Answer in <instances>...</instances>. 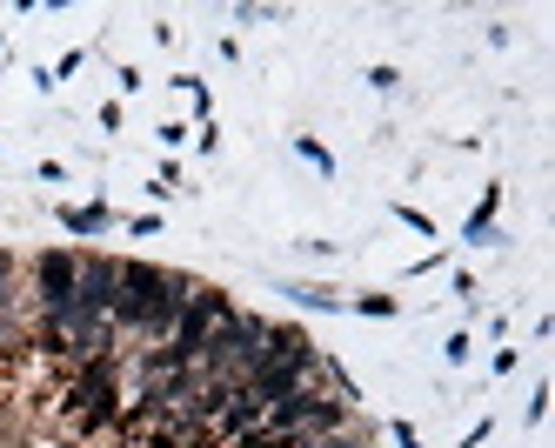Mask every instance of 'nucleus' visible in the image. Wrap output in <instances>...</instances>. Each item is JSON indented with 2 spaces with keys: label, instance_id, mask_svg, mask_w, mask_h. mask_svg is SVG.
Segmentation results:
<instances>
[{
  "label": "nucleus",
  "instance_id": "nucleus-1",
  "mask_svg": "<svg viewBox=\"0 0 555 448\" xmlns=\"http://www.w3.org/2000/svg\"><path fill=\"white\" fill-rule=\"evenodd\" d=\"M261 342H268V321L234 308L228 321H215V329H208L202 361H194V369H202V382H248L255 361H261Z\"/></svg>",
  "mask_w": 555,
  "mask_h": 448
},
{
  "label": "nucleus",
  "instance_id": "nucleus-2",
  "mask_svg": "<svg viewBox=\"0 0 555 448\" xmlns=\"http://www.w3.org/2000/svg\"><path fill=\"white\" fill-rule=\"evenodd\" d=\"M74 281H81V248H41L34 255V308L41 321L67 335V315H74Z\"/></svg>",
  "mask_w": 555,
  "mask_h": 448
},
{
  "label": "nucleus",
  "instance_id": "nucleus-3",
  "mask_svg": "<svg viewBox=\"0 0 555 448\" xmlns=\"http://www.w3.org/2000/svg\"><path fill=\"white\" fill-rule=\"evenodd\" d=\"M168 274L175 268H154V261H121V289H114V335H141L154 302L168 295Z\"/></svg>",
  "mask_w": 555,
  "mask_h": 448
},
{
  "label": "nucleus",
  "instance_id": "nucleus-4",
  "mask_svg": "<svg viewBox=\"0 0 555 448\" xmlns=\"http://www.w3.org/2000/svg\"><path fill=\"white\" fill-rule=\"evenodd\" d=\"M61 228H67L74 241H101V234L114 228V208H101V201H88V208H74V201H67V208H61Z\"/></svg>",
  "mask_w": 555,
  "mask_h": 448
},
{
  "label": "nucleus",
  "instance_id": "nucleus-5",
  "mask_svg": "<svg viewBox=\"0 0 555 448\" xmlns=\"http://www.w3.org/2000/svg\"><path fill=\"white\" fill-rule=\"evenodd\" d=\"M14 308H21V261L0 248V342H14Z\"/></svg>",
  "mask_w": 555,
  "mask_h": 448
},
{
  "label": "nucleus",
  "instance_id": "nucleus-6",
  "mask_svg": "<svg viewBox=\"0 0 555 448\" xmlns=\"http://www.w3.org/2000/svg\"><path fill=\"white\" fill-rule=\"evenodd\" d=\"M495 208H502V188H482L475 215L462 221V241H495Z\"/></svg>",
  "mask_w": 555,
  "mask_h": 448
},
{
  "label": "nucleus",
  "instance_id": "nucleus-7",
  "mask_svg": "<svg viewBox=\"0 0 555 448\" xmlns=\"http://www.w3.org/2000/svg\"><path fill=\"white\" fill-rule=\"evenodd\" d=\"M282 295H288V302H301V308H328V315H341V308H348V295H335V289H314V281H288Z\"/></svg>",
  "mask_w": 555,
  "mask_h": 448
},
{
  "label": "nucleus",
  "instance_id": "nucleus-8",
  "mask_svg": "<svg viewBox=\"0 0 555 448\" xmlns=\"http://www.w3.org/2000/svg\"><path fill=\"white\" fill-rule=\"evenodd\" d=\"M295 154L308 161V168H314V175H335V154H328L322 141H314V135H295Z\"/></svg>",
  "mask_w": 555,
  "mask_h": 448
},
{
  "label": "nucleus",
  "instance_id": "nucleus-9",
  "mask_svg": "<svg viewBox=\"0 0 555 448\" xmlns=\"http://www.w3.org/2000/svg\"><path fill=\"white\" fill-rule=\"evenodd\" d=\"M314 448H375V441H369L362 422H354V428H335V435H314Z\"/></svg>",
  "mask_w": 555,
  "mask_h": 448
},
{
  "label": "nucleus",
  "instance_id": "nucleus-10",
  "mask_svg": "<svg viewBox=\"0 0 555 448\" xmlns=\"http://www.w3.org/2000/svg\"><path fill=\"white\" fill-rule=\"evenodd\" d=\"M348 308H354V315H375V321H388V315L402 308V302H395V295H354Z\"/></svg>",
  "mask_w": 555,
  "mask_h": 448
},
{
  "label": "nucleus",
  "instance_id": "nucleus-11",
  "mask_svg": "<svg viewBox=\"0 0 555 448\" xmlns=\"http://www.w3.org/2000/svg\"><path fill=\"white\" fill-rule=\"evenodd\" d=\"M395 80H402L395 67H369V88H375V94H395Z\"/></svg>",
  "mask_w": 555,
  "mask_h": 448
},
{
  "label": "nucleus",
  "instance_id": "nucleus-12",
  "mask_svg": "<svg viewBox=\"0 0 555 448\" xmlns=\"http://www.w3.org/2000/svg\"><path fill=\"white\" fill-rule=\"evenodd\" d=\"M395 221H409V228H415V234H435V221H428V215H422V208H395Z\"/></svg>",
  "mask_w": 555,
  "mask_h": 448
},
{
  "label": "nucleus",
  "instance_id": "nucleus-13",
  "mask_svg": "<svg viewBox=\"0 0 555 448\" xmlns=\"http://www.w3.org/2000/svg\"><path fill=\"white\" fill-rule=\"evenodd\" d=\"M542 415H548V388H535V395H529V428H542Z\"/></svg>",
  "mask_w": 555,
  "mask_h": 448
},
{
  "label": "nucleus",
  "instance_id": "nucleus-14",
  "mask_svg": "<svg viewBox=\"0 0 555 448\" xmlns=\"http://www.w3.org/2000/svg\"><path fill=\"white\" fill-rule=\"evenodd\" d=\"M442 355H449V369H462V361H468V335H449V348H442Z\"/></svg>",
  "mask_w": 555,
  "mask_h": 448
},
{
  "label": "nucleus",
  "instance_id": "nucleus-15",
  "mask_svg": "<svg viewBox=\"0 0 555 448\" xmlns=\"http://www.w3.org/2000/svg\"><path fill=\"white\" fill-rule=\"evenodd\" d=\"M388 435H395V448H422V435H415V428H409V422H395V428H388Z\"/></svg>",
  "mask_w": 555,
  "mask_h": 448
}]
</instances>
